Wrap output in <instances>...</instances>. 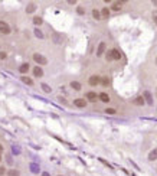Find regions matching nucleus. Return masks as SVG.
Here are the masks:
<instances>
[{"instance_id": "19", "label": "nucleus", "mask_w": 157, "mask_h": 176, "mask_svg": "<svg viewBox=\"0 0 157 176\" xmlns=\"http://www.w3.org/2000/svg\"><path fill=\"white\" fill-rule=\"evenodd\" d=\"M156 159H157V149H154L153 152H150V155H149V160L153 162V160H156Z\"/></svg>"}, {"instance_id": "18", "label": "nucleus", "mask_w": 157, "mask_h": 176, "mask_svg": "<svg viewBox=\"0 0 157 176\" xmlns=\"http://www.w3.org/2000/svg\"><path fill=\"white\" fill-rule=\"evenodd\" d=\"M33 23H35L36 26H40V25L43 23V19L40 18V16H35V18H33Z\"/></svg>"}, {"instance_id": "30", "label": "nucleus", "mask_w": 157, "mask_h": 176, "mask_svg": "<svg viewBox=\"0 0 157 176\" xmlns=\"http://www.w3.org/2000/svg\"><path fill=\"white\" fill-rule=\"evenodd\" d=\"M42 176H51V175H49V173H46V172H45V173H42Z\"/></svg>"}, {"instance_id": "12", "label": "nucleus", "mask_w": 157, "mask_h": 176, "mask_svg": "<svg viewBox=\"0 0 157 176\" xmlns=\"http://www.w3.org/2000/svg\"><path fill=\"white\" fill-rule=\"evenodd\" d=\"M100 13H101V19L110 18V9H108V7H103Z\"/></svg>"}, {"instance_id": "6", "label": "nucleus", "mask_w": 157, "mask_h": 176, "mask_svg": "<svg viewBox=\"0 0 157 176\" xmlns=\"http://www.w3.org/2000/svg\"><path fill=\"white\" fill-rule=\"evenodd\" d=\"M87 100L85 98H75L74 100V106L75 107H78V108H85L87 107Z\"/></svg>"}, {"instance_id": "24", "label": "nucleus", "mask_w": 157, "mask_h": 176, "mask_svg": "<svg viewBox=\"0 0 157 176\" xmlns=\"http://www.w3.org/2000/svg\"><path fill=\"white\" fill-rule=\"evenodd\" d=\"M35 35L37 36V38H40V39H42V38H43V33H42V32H40V31H39V29H35Z\"/></svg>"}, {"instance_id": "34", "label": "nucleus", "mask_w": 157, "mask_h": 176, "mask_svg": "<svg viewBox=\"0 0 157 176\" xmlns=\"http://www.w3.org/2000/svg\"><path fill=\"white\" fill-rule=\"evenodd\" d=\"M156 65H157V56H156Z\"/></svg>"}, {"instance_id": "28", "label": "nucleus", "mask_w": 157, "mask_h": 176, "mask_svg": "<svg viewBox=\"0 0 157 176\" xmlns=\"http://www.w3.org/2000/svg\"><path fill=\"white\" fill-rule=\"evenodd\" d=\"M153 20H154V23L157 25V13H156V12L153 13Z\"/></svg>"}, {"instance_id": "1", "label": "nucleus", "mask_w": 157, "mask_h": 176, "mask_svg": "<svg viewBox=\"0 0 157 176\" xmlns=\"http://www.w3.org/2000/svg\"><path fill=\"white\" fill-rule=\"evenodd\" d=\"M112 59H115V61L121 59V52L117 51V49H111L110 52L107 53V61H112Z\"/></svg>"}, {"instance_id": "16", "label": "nucleus", "mask_w": 157, "mask_h": 176, "mask_svg": "<svg viewBox=\"0 0 157 176\" xmlns=\"http://www.w3.org/2000/svg\"><path fill=\"white\" fill-rule=\"evenodd\" d=\"M104 52H105V42H101V43H100V46H98L97 55H98V56H101V55H103Z\"/></svg>"}, {"instance_id": "17", "label": "nucleus", "mask_w": 157, "mask_h": 176, "mask_svg": "<svg viewBox=\"0 0 157 176\" xmlns=\"http://www.w3.org/2000/svg\"><path fill=\"white\" fill-rule=\"evenodd\" d=\"M92 18L95 19V20H100V19H101V13H100V10L94 9V10H92Z\"/></svg>"}, {"instance_id": "20", "label": "nucleus", "mask_w": 157, "mask_h": 176, "mask_svg": "<svg viewBox=\"0 0 157 176\" xmlns=\"http://www.w3.org/2000/svg\"><path fill=\"white\" fill-rule=\"evenodd\" d=\"M19 170H15V169H10L9 172H7V176H19Z\"/></svg>"}, {"instance_id": "32", "label": "nucleus", "mask_w": 157, "mask_h": 176, "mask_svg": "<svg viewBox=\"0 0 157 176\" xmlns=\"http://www.w3.org/2000/svg\"><path fill=\"white\" fill-rule=\"evenodd\" d=\"M153 4H154V6H157V1H156V0H154V1H153Z\"/></svg>"}, {"instance_id": "23", "label": "nucleus", "mask_w": 157, "mask_h": 176, "mask_svg": "<svg viewBox=\"0 0 157 176\" xmlns=\"http://www.w3.org/2000/svg\"><path fill=\"white\" fill-rule=\"evenodd\" d=\"M105 113L107 114H115L117 111H115V108H105Z\"/></svg>"}, {"instance_id": "22", "label": "nucleus", "mask_w": 157, "mask_h": 176, "mask_svg": "<svg viewBox=\"0 0 157 176\" xmlns=\"http://www.w3.org/2000/svg\"><path fill=\"white\" fill-rule=\"evenodd\" d=\"M35 9H36V6L33 4V3H30V4H29V6L26 7V12H28V13H30V12H33Z\"/></svg>"}, {"instance_id": "8", "label": "nucleus", "mask_w": 157, "mask_h": 176, "mask_svg": "<svg viewBox=\"0 0 157 176\" xmlns=\"http://www.w3.org/2000/svg\"><path fill=\"white\" fill-rule=\"evenodd\" d=\"M32 72H33V75H35L36 78H42L43 77V70L37 65V67H35L33 70H32Z\"/></svg>"}, {"instance_id": "26", "label": "nucleus", "mask_w": 157, "mask_h": 176, "mask_svg": "<svg viewBox=\"0 0 157 176\" xmlns=\"http://www.w3.org/2000/svg\"><path fill=\"white\" fill-rule=\"evenodd\" d=\"M6 58H7V53L4 51H0V59H6Z\"/></svg>"}, {"instance_id": "13", "label": "nucleus", "mask_w": 157, "mask_h": 176, "mask_svg": "<svg viewBox=\"0 0 157 176\" xmlns=\"http://www.w3.org/2000/svg\"><path fill=\"white\" fill-rule=\"evenodd\" d=\"M143 98H144V101H147L149 104H153V98H151V94H150L149 91H146V92H144Z\"/></svg>"}, {"instance_id": "3", "label": "nucleus", "mask_w": 157, "mask_h": 176, "mask_svg": "<svg viewBox=\"0 0 157 176\" xmlns=\"http://www.w3.org/2000/svg\"><path fill=\"white\" fill-rule=\"evenodd\" d=\"M0 32H1L3 35H9V33L12 32V29H10L9 23H6L4 20H0Z\"/></svg>"}, {"instance_id": "11", "label": "nucleus", "mask_w": 157, "mask_h": 176, "mask_svg": "<svg viewBox=\"0 0 157 176\" xmlns=\"http://www.w3.org/2000/svg\"><path fill=\"white\" fill-rule=\"evenodd\" d=\"M98 100H101L103 103H108L110 101V95L107 92H101V94H98Z\"/></svg>"}, {"instance_id": "4", "label": "nucleus", "mask_w": 157, "mask_h": 176, "mask_svg": "<svg viewBox=\"0 0 157 176\" xmlns=\"http://www.w3.org/2000/svg\"><path fill=\"white\" fill-rule=\"evenodd\" d=\"M100 82H101V78H100L98 75H91L89 79H88V84H89L91 87H97Z\"/></svg>"}, {"instance_id": "5", "label": "nucleus", "mask_w": 157, "mask_h": 176, "mask_svg": "<svg viewBox=\"0 0 157 176\" xmlns=\"http://www.w3.org/2000/svg\"><path fill=\"white\" fill-rule=\"evenodd\" d=\"M85 100H87V101H91V103H95V101L98 100V94L94 92V91H88L87 94H85Z\"/></svg>"}, {"instance_id": "31", "label": "nucleus", "mask_w": 157, "mask_h": 176, "mask_svg": "<svg viewBox=\"0 0 157 176\" xmlns=\"http://www.w3.org/2000/svg\"><path fill=\"white\" fill-rule=\"evenodd\" d=\"M1 152H3V146L0 144V153H1Z\"/></svg>"}, {"instance_id": "2", "label": "nucleus", "mask_w": 157, "mask_h": 176, "mask_svg": "<svg viewBox=\"0 0 157 176\" xmlns=\"http://www.w3.org/2000/svg\"><path fill=\"white\" fill-rule=\"evenodd\" d=\"M33 61H35L36 64H39V67L40 65H48V59L43 56V55H40V53H33Z\"/></svg>"}, {"instance_id": "21", "label": "nucleus", "mask_w": 157, "mask_h": 176, "mask_svg": "<svg viewBox=\"0 0 157 176\" xmlns=\"http://www.w3.org/2000/svg\"><path fill=\"white\" fill-rule=\"evenodd\" d=\"M40 87H42V89H43V91H45V92H51V91H52V88L49 87V85H48V84H42V85H40Z\"/></svg>"}, {"instance_id": "7", "label": "nucleus", "mask_w": 157, "mask_h": 176, "mask_svg": "<svg viewBox=\"0 0 157 176\" xmlns=\"http://www.w3.org/2000/svg\"><path fill=\"white\" fill-rule=\"evenodd\" d=\"M29 70H30V65H29L28 62H23V64L19 67V72H20L22 75H25L26 72H29Z\"/></svg>"}, {"instance_id": "35", "label": "nucleus", "mask_w": 157, "mask_h": 176, "mask_svg": "<svg viewBox=\"0 0 157 176\" xmlns=\"http://www.w3.org/2000/svg\"><path fill=\"white\" fill-rule=\"evenodd\" d=\"M58 176H64V175H58Z\"/></svg>"}, {"instance_id": "15", "label": "nucleus", "mask_w": 157, "mask_h": 176, "mask_svg": "<svg viewBox=\"0 0 157 176\" xmlns=\"http://www.w3.org/2000/svg\"><path fill=\"white\" fill-rule=\"evenodd\" d=\"M144 98L143 97H137V98H134L133 100V104H136V106H144Z\"/></svg>"}, {"instance_id": "27", "label": "nucleus", "mask_w": 157, "mask_h": 176, "mask_svg": "<svg viewBox=\"0 0 157 176\" xmlns=\"http://www.w3.org/2000/svg\"><path fill=\"white\" fill-rule=\"evenodd\" d=\"M101 82H103V85H104V87H108V82H110V81H108V78H103V79H101Z\"/></svg>"}, {"instance_id": "9", "label": "nucleus", "mask_w": 157, "mask_h": 176, "mask_svg": "<svg viewBox=\"0 0 157 176\" xmlns=\"http://www.w3.org/2000/svg\"><path fill=\"white\" fill-rule=\"evenodd\" d=\"M20 79H22V82H25V84H26V85H29V87H33V84H35V82H33V79H32V78H29V77H26V75H22V77H20Z\"/></svg>"}, {"instance_id": "33", "label": "nucleus", "mask_w": 157, "mask_h": 176, "mask_svg": "<svg viewBox=\"0 0 157 176\" xmlns=\"http://www.w3.org/2000/svg\"><path fill=\"white\" fill-rule=\"evenodd\" d=\"M0 162H1V153H0Z\"/></svg>"}, {"instance_id": "10", "label": "nucleus", "mask_w": 157, "mask_h": 176, "mask_svg": "<svg viewBox=\"0 0 157 176\" xmlns=\"http://www.w3.org/2000/svg\"><path fill=\"white\" fill-rule=\"evenodd\" d=\"M71 88L72 89H75V91H81V88H82V85H81V82H78V81H71Z\"/></svg>"}, {"instance_id": "29", "label": "nucleus", "mask_w": 157, "mask_h": 176, "mask_svg": "<svg viewBox=\"0 0 157 176\" xmlns=\"http://www.w3.org/2000/svg\"><path fill=\"white\" fill-rule=\"evenodd\" d=\"M3 173H4V169H3V167H0V175H3Z\"/></svg>"}, {"instance_id": "14", "label": "nucleus", "mask_w": 157, "mask_h": 176, "mask_svg": "<svg viewBox=\"0 0 157 176\" xmlns=\"http://www.w3.org/2000/svg\"><path fill=\"white\" fill-rule=\"evenodd\" d=\"M121 1H115V3H112V6H111V10H114V12H118V10H121Z\"/></svg>"}, {"instance_id": "25", "label": "nucleus", "mask_w": 157, "mask_h": 176, "mask_svg": "<svg viewBox=\"0 0 157 176\" xmlns=\"http://www.w3.org/2000/svg\"><path fill=\"white\" fill-rule=\"evenodd\" d=\"M76 12H78L79 15H84V13H85V9H84V7H81V6H78V9H76Z\"/></svg>"}]
</instances>
